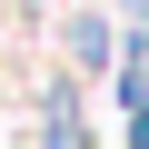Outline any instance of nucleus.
<instances>
[{"mask_svg": "<svg viewBox=\"0 0 149 149\" xmlns=\"http://www.w3.org/2000/svg\"><path fill=\"white\" fill-rule=\"evenodd\" d=\"M129 10H149V0H129Z\"/></svg>", "mask_w": 149, "mask_h": 149, "instance_id": "obj_1", "label": "nucleus"}]
</instances>
